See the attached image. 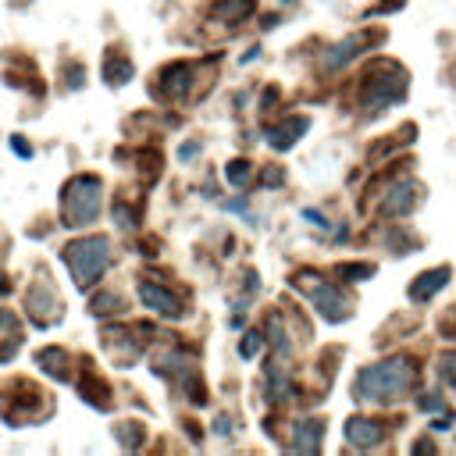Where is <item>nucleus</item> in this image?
I'll return each mask as SVG.
<instances>
[{"label":"nucleus","instance_id":"nucleus-1","mask_svg":"<svg viewBox=\"0 0 456 456\" xmlns=\"http://www.w3.org/2000/svg\"><path fill=\"white\" fill-rule=\"evenodd\" d=\"M414 371H410V360L403 357H395V360H385L378 367H367L357 381V392L364 399H378V403H385V399L399 395V392H407Z\"/></svg>","mask_w":456,"mask_h":456},{"label":"nucleus","instance_id":"nucleus-2","mask_svg":"<svg viewBox=\"0 0 456 456\" xmlns=\"http://www.w3.org/2000/svg\"><path fill=\"white\" fill-rule=\"evenodd\" d=\"M65 260H68L75 281L86 289V285H93V281L107 271V264H110V243L100 239V236L79 239V243H72V246L65 250Z\"/></svg>","mask_w":456,"mask_h":456},{"label":"nucleus","instance_id":"nucleus-3","mask_svg":"<svg viewBox=\"0 0 456 456\" xmlns=\"http://www.w3.org/2000/svg\"><path fill=\"white\" fill-rule=\"evenodd\" d=\"M96 214H100V182L96 179H75L65 189V221L72 228H82Z\"/></svg>","mask_w":456,"mask_h":456},{"label":"nucleus","instance_id":"nucleus-4","mask_svg":"<svg viewBox=\"0 0 456 456\" xmlns=\"http://www.w3.org/2000/svg\"><path fill=\"white\" fill-rule=\"evenodd\" d=\"M139 300L150 310H160L164 317H182V303L171 296V293H164L160 285H153V281H139Z\"/></svg>","mask_w":456,"mask_h":456},{"label":"nucleus","instance_id":"nucleus-5","mask_svg":"<svg viewBox=\"0 0 456 456\" xmlns=\"http://www.w3.org/2000/svg\"><path fill=\"white\" fill-rule=\"evenodd\" d=\"M310 296H314V303L321 307V314H324V317H331V321L346 317V300H342V293H335V289H324V285H317V281H314Z\"/></svg>","mask_w":456,"mask_h":456},{"label":"nucleus","instance_id":"nucleus-6","mask_svg":"<svg viewBox=\"0 0 456 456\" xmlns=\"http://www.w3.org/2000/svg\"><path fill=\"white\" fill-rule=\"evenodd\" d=\"M381 424H374V421H350V428H346V438L353 442V445H360V449H367V445H378L381 442Z\"/></svg>","mask_w":456,"mask_h":456},{"label":"nucleus","instance_id":"nucleus-7","mask_svg":"<svg viewBox=\"0 0 456 456\" xmlns=\"http://www.w3.org/2000/svg\"><path fill=\"white\" fill-rule=\"evenodd\" d=\"M445 278H449V267H435V271L421 274V278L414 281L410 296H414V300H428L431 293H438V285H445Z\"/></svg>","mask_w":456,"mask_h":456},{"label":"nucleus","instance_id":"nucleus-8","mask_svg":"<svg viewBox=\"0 0 456 456\" xmlns=\"http://www.w3.org/2000/svg\"><path fill=\"white\" fill-rule=\"evenodd\" d=\"M417 189H414V182H403V186H395L392 193H388V203H385V214H407L417 200Z\"/></svg>","mask_w":456,"mask_h":456},{"label":"nucleus","instance_id":"nucleus-9","mask_svg":"<svg viewBox=\"0 0 456 456\" xmlns=\"http://www.w3.org/2000/svg\"><path fill=\"white\" fill-rule=\"evenodd\" d=\"M300 132H307V118H293L289 125H281V129L267 132V139H271V146H274V150H289V146H293V139H296Z\"/></svg>","mask_w":456,"mask_h":456},{"label":"nucleus","instance_id":"nucleus-10","mask_svg":"<svg viewBox=\"0 0 456 456\" xmlns=\"http://www.w3.org/2000/svg\"><path fill=\"white\" fill-rule=\"evenodd\" d=\"M103 75H107V82H114V86L129 82V79H132V65H129V61H110Z\"/></svg>","mask_w":456,"mask_h":456},{"label":"nucleus","instance_id":"nucleus-11","mask_svg":"<svg viewBox=\"0 0 456 456\" xmlns=\"http://www.w3.org/2000/svg\"><path fill=\"white\" fill-rule=\"evenodd\" d=\"M29 307H32V310H39V321H46V314H57V310H61L57 303H50V300H46V289H36V296H29Z\"/></svg>","mask_w":456,"mask_h":456},{"label":"nucleus","instance_id":"nucleus-12","mask_svg":"<svg viewBox=\"0 0 456 456\" xmlns=\"http://www.w3.org/2000/svg\"><path fill=\"white\" fill-rule=\"evenodd\" d=\"M317 438H321V424H300V431H296V445L300 449H314Z\"/></svg>","mask_w":456,"mask_h":456},{"label":"nucleus","instance_id":"nucleus-13","mask_svg":"<svg viewBox=\"0 0 456 456\" xmlns=\"http://www.w3.org/2000/svg\"><path fill=\"white\" fill-rule=\"evenodd\" d=\"M246 179H250V164L246 160H232V164H228V182H232V186H246Z\"/></svg>","mask_w":456,"mask_h":456},{"label":"nucleus","instance_id":"nucleus-14","mask_svg":"<svg viewBox=\"0 0 456 456\" xmlns=\"http://www.w3.org/2000/svg\"><path fill=\"white\" fill-rule=\"evenodd\" d=\"M438 367H442L438 374H442L445 381H456V353H445V357L438 360Z\"/></svg>","mask_w":456,"mask_h":456},{"label":"nucleus","instance_id":"nucleus-15","mask_svg":"<svg viewBox=\"0 0 456 456\" xmlns=\"http://www.w3.org/2000/svg\"><path fill=\"white\" fill-rule=\"evenodd\" d=\"M246 11H250V4H246V0H243V4H236V8H228V4H224V8L217 11V15H221V18H243Z\"/></svg>","mask_w":456,"mask_h":456}]
</instances>
